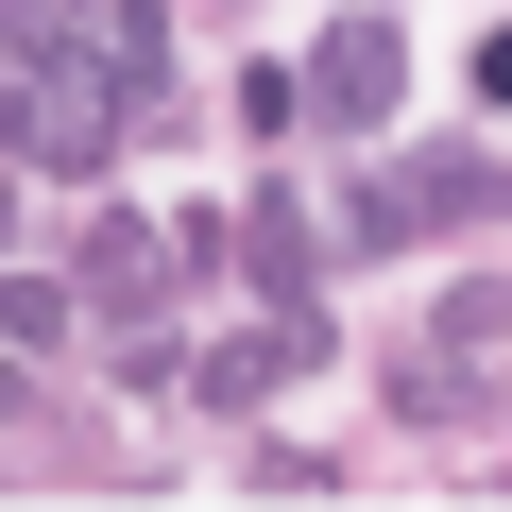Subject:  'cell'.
Listing matches in <instances>:
<instances>
[{"label": "cell", "instance_id": "obj_1", "mask_svg": "<svg viewBox=\"0 0 512 512\" xmlns=\"http://www.w3.org/2000/svg\"><path fill=\"white\" fill-rule=\"evenodd\" d=\"M103 137H120L103 69L86 52H18V171H103Z\"/></svg>", "mask_w": 512, "mask_h": 512}, {"label": "cell", "instance_id": "obj_2", "mask_svg": "<svg viewBox=\"0 0 512 512\" xmlns=\"http://www.w3.org/2000/svg\"><path fill=\"white\" fill-rule=\"evenodd\" d=\"M325 342H342L325 308H274V325H239V342H205V410H256V393H291V376H308Z\"/></svg>", "mask_w": 512, "mask_h": 512}, {"label": "cell", "instance_id": "obj_3", "mask_svg": "<svg viewBox=\"0 0 512 512\" xmlns=\"http://www.w3.org/2000/svg\"><path fill=\"white\" fill-rule=\"evenodd\" d=\"M308 120H342V137H376V120H393V35H376V18L308 52Z\"/></svg>", "mask_w": 512, "mask_h": 512}, {"label": "cell", "instance_id": "obj_4", "mask_svg": "<svg viewBox=\"0 0 512 512\" xmlns=\"http://www.w3.org/2000/svg\"><path fill=\"white\" fill-rule=\"evenodd\" d=\"M239 256H256V291H274V308H308V274H325V256H308V205H291V188L239 222Z\"/></svg>", "mask_w": 512, "mask_h": 512}, {"label": "cell", "instance_id": "obj_5", "mask_svg": "<svg viewBox=\"0 0 512 512\" xmlns=\"http://www.w3.org/2000/svg\"><path fill=\"white\" fill-rule=\"evenodd\" d=\"M103 69H120V86H171V18H154V0H120V18H103Z\"/></svg>", "mask_w": 512, "mask_h": 512}, {"label": "cell", "instance_id": "obj_6", "mask_svg": "<svg viewBox=\"0 0 512 512\" xmlns=\"http://www.w3.org/2000/svg\"><path fill=\"white\" fill-rule=\"evenodd\" d=\"M154 274H171V256H154V239H137V222H103V239H86V291H120V308H137V291H154Z\"/></svg>", "mask_w": 512, "mask_h": 512}, {"label": "cell", "instance_id": "obj_7", "mask_svg": "<svg viewBox=\"0 0 512 512\" xmlns=\"http://www.w3.org/2000/svg\"><path fill=\"white\" fill-rule=\"evenodd\" d=\"M0 325H18V359H52V342H69V291H52V274H18V291H0Z\"/></svg>", "mask_w": 512, "mask_h": 512}, {"label": "cell", "instance_id": "obj_8", "mask_svg": "<svg viewBox=\"0 0 512 512\" xmlns=\"http://www.w3.org/2000/svg\"><path fill=\"white\" fill-rule=\"evenodd\" d=\"M69 18H86V0H18V52H86Z\"/></svg>", "mask_w": 512, "mask_h": 512}, {"label": "cell", "instance_id": "obj_9", "mask_svg": "<svg viewBox=\"0 0 512 512\" xmlns=\"http://www.w3.org/2000/svg\"><path fill=\"white\" fill-rule=\"evenodd\" d=\"M478 103H512V35H478Z\"/></svg>", "mask_w": 512, "mask_h": 512}]
</instances>
